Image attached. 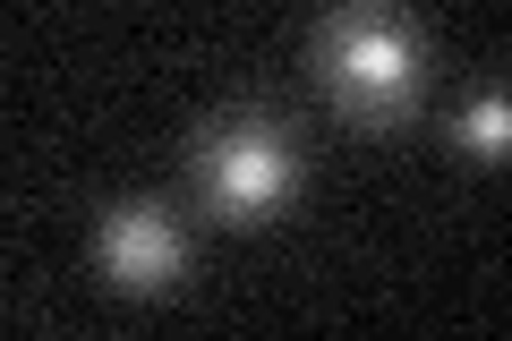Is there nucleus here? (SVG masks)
Returning a JSON list of instances; mask_svg holds the SVG:
<instances>
[{
  "instance_id": "1",
  "label": "nucleus",
  "mask_w": 512,
  "mask_h": 341,
  "mask_svg": "<svg viewBox=\"0 0 512 341\" xmlns=\"http://www.w3.org/2000/svg\"><path fill=\"white\" fill-rule=\"evenodd\" d=\"M188 180L214 214L248 222V214H282L299 188V137L274 103H222L197 120L188 137Z\"/></svg>"
},
{
  "instance_id": "2",
  "label": "nucleus",
  "mask_w": 512,
  "mask_h": 341,
  "mask_svg": "<svg viewBox=\"0 0 512 341\" xmlns=\"http://www.w3.org/2000/svg\"><path fill=\"white\" fill-rule=\"evenodd\" d=\"M419 26L384 18V9H333L316 18V69H325L333 103H350L359 120H393V111L419 94Z\"/></svg>"
},
{
  "instance_id": "3",
  "label": "nucleus",
  "mask_w": 512,
  "mask_h": 341,
  "mask_svg": "<svg viewBox=\"0 0 512 341\" xmlns=\"http://www.w3.org/2000/svg\"><path fill=\"white\" fill-rule=\"evenodd\" d=\"M94 256H103L111 282L163 290L171 273L188 265V231H180L154 197H120V205H103V222H94Z\"/></svg>"
},
{
  "instance_id": "4",
  "label": "nucleus",
  "mask_w": 512,
  "mask_h": 341,
  "mask_svg": "<svg viewBox=\"0 0 512 341\" xmlns=\"http://www.w3.org/2000/svg\"><path fill=\"white\" fill-rule=\"evenodd\" d=\"M453 137L470 145V154H504V86H478V94H461V111H453Z\"/></svg>"
}]
</instances>
